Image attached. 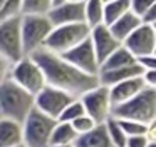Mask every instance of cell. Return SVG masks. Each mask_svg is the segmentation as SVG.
I'll return each instance as SVG.
<instances>
[{
    "label": "cell",
    "mask_w": 156,
    "mask_h": 147,
    "mask_svg": "<svg viewBox=\"0 0 156 147\" xmlns=\"http://www.w3.org/2000/svg\"><path fill=\"white\" fill-rule=\"evenodd\" d=\"M102 2L101 0H87V2H84V23L89 27V30L94 29V27L104 25Z\"/></svg>",
    "instance_id": "603a6c76"
},
{
    "label": "cell",
    "mask_w": 156,
    "mask_h": 147,
    "mask_svg": "<svg viewBox=\"0 0 156 147\" xmlns=\"http://www.w3.org/2000/svg\"><path fill=\"white\" fill-rule=\"evenodd\" d=\"M112 117L119 120H134L144 125L156 122V89H144L128 102L114 105Z\"/></svg>",
    "instance_id": "3957f363"
},
{
    "label": "cell",
    "mask_w": 156,
    "mask_h": 147,
    "mask_svg": "<svg viewBox=\"0 0 156 147\" xmlns=\"http://www.w3.org/2000/svg\"><path fill=\"white\" fill-rule=\"evenodd\" d=\"M141 80L146 89H156V70H144L141 74Z\"/></svg>",
    "instance_id": "1f68e13d"
},
{
    "label": "cell",
    "mask_w": 156,
    "mask_h": 147,
    "mask_svg": "<svg viewBox=\"0 0 156 147\" xmlns=\"http://www.w3.org/2000/svg\"><path fill=\"white\" fill-rule=\"evenodd\" d=\"M30 57L41 67L45 79V85L59 89L69 95L76 97V99H79L82 94L89 92L91 89L99 85L98 77L82 74L69 62H66L61 55H55V53L42 49L32 53Z\"/></svg>",
    "instance_id": "6da1fadb"
},
{
    "label": "cell",
    "mask_w": 156,
    "mask_h": 147,
    "mask_svg": "<svg viewBox=\"0 0 156 147\" xmlns=\"http://www.w3.org/2000/svg\"><path fill=\"white\" fill-rule=\"evenodd\" d=\"M62 147H74V144H72V145H62Z\"/></svg>",
    "instance_id": "d590c367"
},
{
    "label": "cell",
    "mask_w": 156,
    "mask_h": 147,
    "mask_svg": "<svg viewBox=\"0 0 156 147\" xmlns=\"http://www.w3.org/2000/svg\"><path fill=\"white\" fill-rule=\"evenodd\" d=\"M122 47L131 53L133 57L154 55L156 52V27L154 25H139L128 39L122 42Z\"/></svg>",
    "instance_id": "7c38bea8"
},
{
    "label": "cell",
    "mask_w": 156,
    "mask_h": 147,
    "mask_svg": "<svg viewBox=\"0 0 156 147\" xmlns=\"http://www.w3.org/2000/svg\"><path fill=\"white\" fill-rule=\"evenodd\" d=\"M34 110V95L17 87L10 79L0 84V119L22 124Z\"/></svg>",
    "instance_id": "7a4b0ae2"
},
{
    "label": "cell",
    "mask_w": 156,
    "mask_h": 147,
    "mask_svg": "<svg viewBox=\"0 0 156 147\" xmlns=\"http://www.w3.org/2000/svg\"><path fill=\"white\" fill-rule=\"evenodd\" d=\"M156 3V0H129V12L141 20V17Z\"/></svg>",
    "instance_id": "f1b7e54d"
},
{
    "label": "cell",
    "mask_w": 156,
    "mask_h": 147,
    "mask_svg": "<svg viewBox=\"0 0 156 147\" xmlns=\"http://www.w3.org/2000/svg\"><path fill=\"white\" fill-rule=\"evenodd\" d=\"M146 87L143 84L141 77H134V79H128L124 82H119L116 85L109 87V97H111L112 107L119 105V104L128 102L129 99L136 97L139 92H143Z\"/></svg>",
    "instance_id": "9a60e30c"
},
{
    "label": "cell",
    "mask_w": 156,
    "mask_h": 147,
    "mask_svg": "<svg viewBox=\"0 0 156 147\" xmlns=\"http://www.w3.org/2000/svg\"><path fill=\"white\" fill-rule=\"evenodd\" d=\"M52 27L84 23V2L82 0H51L47 13Z\"/></svg>",
    "instance_id": "8fae6325"
},
{
    "label": "cell",
    "mask_w": 156,
    "mask_h": 147,
    "mask_svg": "<svg viewBox=\"0 0 156 147\" xmlns=\"http://www.w3.org/2000/svg\"><path fill=\"white\" fill-rule=\"evenodd\" d=\"M146 147H156V142H149V144H148V145H146Z\"/></svg>",
    "instance_id": "e575fe53"
},
{
    "label": "cell",
    "mask_w": 156,
    "mask_h": 147,
    "mask_svg": "<svg viewBox=\"0 0 156 147\" xmlns=\"http://www.w3.org/2000/svg\"><path fill=\"white\" fill-rule=\"evenodd\" d=\"M74 147H111L104 124H99L87 134L79 135L74 142Z\"/></svg>",
    "instance_id": "d6986e66"
},
{
    "label": "cell",
    "mask_w": 156,
    "mask_h": 147,
    "mask_svg": "<svg viewBox=\"0 0 156 147\" xmlns=\"http://www.w3.org/2000/svg\"><path fill=\"white\" fill-rule=\"evenodd\" d=\"M84 112L87 117H91L96 124H104L109 117H112V102L109 97V89L104 85H98L91 89L89 92L82 94L79 97Z\"/></svg>",
    "instance_id": "ba28073f"
},
{
    "label": "cell",
    "mask_w": 156,
    "mask_h": 147,
    "mask_svg": "<svg viewBox=\"0 0 156 147\" xmlns=\"http://www.w3.org/2000/svg\"><path fill=\"white\" fill-rule=\"evenodd\" d=\"M119 125H121L122 132L126 134V137H134V135H144L146 134V129L148 125L141 122H134V120H119Z\"/></svg>",
    "instance_id": "83f0119b"
},
{
    "label": "cell",
    "mask_w": 156,
    "mask_h": 147,
    "mask_svg": "<svg viewBox=\"0 0 156 147\" xmlns=\"http://www.w3.org/2000/svg\"><path fill=\"white\" fill-rule=\"evenodd\" d=\"M20 7L22 0H2L0 7V22H7V20L19 19L20 15Z\"/></svg>",
    "instance_id": "4316f807"
},
{
    "label": "cell",
    "mask_w": 156,
    "mask_h": 147,
    "mask_svg": "<svg viewBox=\"0 0 156 147\" xmlns=\"http://www.w3.org/2000/svg\"><path fill=\"white\" fill-rule=\"evenodd\" d=\"M89 40H91V45H92V50H94V53H96V59H98V62H99V67L104 63V60L108 59L112 52H116V50L121 47V43L112 37V33L109 32V29L106 25H99V27L91 29V32H89Z\"/></svg>",
    "instance_id": "5bb4252c"
},
{
    "label": "cell",
    "mask_w": 156,
    "mask_h": 147,
    "mask_svg": "<svg viewBox=\"0 0 156 147\" xmlns=\"http://www.w3.org/2000/svg\"><path fill=\"white\" fill-rule=\"evenodd\" d=\"M136 63L141 67V70H156V55H146L136 59Z\"/></svg>",
    "instance_id": "4dcf8cb0"
},
{
    "label": "cell",
    "mask_w": 156,
    "mask_h": 147,
    "mask_svg": "<svg viewBox=\"0 0 156 147\" xmlns=\"http://www.w3.org/2000/svg\"><path fill=\"white\" fill-rule=\"evenodd\" d=\"M89 27L86 23H72V25L52 27L47 40H45L44 50L52 52L55 55H64L76 45L89 39Z\"/></svg>",
    "instance_id": "277c9868"
},
{
    "label": "cell",
    "mask_w": 156,
    "mask_h": 147,
    "mask_svg": "<svg viewBox=\"0 0 156 147\" xmlns=\"http://www.w3.org/2000/svg\"><path fill=\"white\" fill-rule=\"evenodd\" d=\"M22 145V124L0 119V147Z\"/></svg>",
    "instance_id": "ac0fdd59"
},
{
    "label": "cell",
    "mask_w": 156,
    "mask_h": 147,
    "mask_svg": "<svg viewBox=\"0 0 156 147\" xmlns=\"http://www.w3.org/2000/svg\"><path fill=\"white\" fill-rule=\"evenodd\" d=\"M52 30V23L47 17H22L20 19V37L24 55L30 57L32 53L44 49L45 40Z\"/></svg>",
    "instance_id": "8992f818"
},
{
    "label": "cell",
    "mask_w": 156,
    "mask_h": 147,
    "mask_svg": "<svg viewBox=\"0 0 156 147\" xmlns=\"http://www.w3.org/2000/svg\"><path fill=\"white\" fill-rule=\"evenodd\" d=\"M20 19L22 17L0 22V55L10 63H15L25 57L20 37Z\"/></svg>",
    "instance_id": "9c48e42d"
},
{
    "label": "cell",
    "mask_w": 156,
    "mask_h": 147,
    "mask_svg": "<svg viewBox=\"0 0 156 147\" xmlns=\"http://www.w3.org/2000/svg\"><path fill=\"white\" fill-rule=\"evenodd\" d=\"M77 139V134L71 127V124L66 122H55L54 130L51 135V147H62V145H72Z\"/></svg>",
    "instance_id": "7402d4cb"
},
{
    "label": "cell",
    "mask_w": 156,
    "mask_h": 147,
    "mask_svg": "<svg viewBox=\"0 0 156 147\" xmlns=\"http://www.w3.org/2000/svg\"><path fill=\"white\" fill-rule=\"evenodd\" d=\"M66 62H69L72 67H76L77 70H81L86 75L98 77L99 75V62L96 59V53L92 50L91 40L86 39L84 42H81L79 45H76L74 49H71L69 52H66L64 55H61Z\"/></svg>",
    "instance_id": "4fadbf2b"
},
{
    "label": "cell",
    "mask_w": 156,
    "mask_h": 147,
    "mask_svg": "<svg viewBox=\"0 0 156 147\" xmlns=\"http://www.w3.org/2000/svg\"><path fill=\"white\" fill-rule=\"evenodd\" d=\"M0 7H2V0H0Z\"/></svg>",
    "instance_id": "8d00e7d4"
},
{
    "label": "cell",
    "mask_w": 156,
    "mask_h": 147,
    "mask_svg": "<svg viewBox=\"0 0 156 147\" xmlns=\"http://www.w3.org/2000/svg\"><path fill=\"white\" fill-rule=\"evenodd\" d=\"M82 115H86L84 107H82V104H81V100H79V99H74L64 110H62V114L59 115L57 122L71 124V122H74L76 119H79V117H82Z\"/></svg>",
    "instance_id": "484cf974"
},
{
    "label": "cell",
    "mask_w": 156,
    "mask_h": 147,
    "mask_svg": "<svg viewBox=\"0 0 156 147\" xmlns=\"http://www.w3.org/2000/svg\"><path fill=\"white\" fill-rule=\"evenodd\" d=\"M9 79L17 87H20L22 90L29 92L34 97L45 87L44 74L41 67L32 60V57H22L19 62L12 63Z\"/></svg>",
    "instance_id": "52a82bcc"
},
{
    "label": "cell",
    "mask_w": 156,
    "mask_h": 147,
    "mask_svg": "<svg viewBox=\"0 0 156 147\" xmlns=\"http://www.w3.org/2000/svg\"><path fill=\"white\" fill-rule=\"evenodd\" d=\"M96 125H98V124L87 115H82V117H79V119H76L74 122H71V127L74 129V132L77 134V137L82 135V134H87L89 130H92Z\"/></svg>",
    "instance_id": "f546056e"
},
{
    "label": "cell",
    "mask_w": 156,
    "mask_h": 147,
    "mask_svg": "<svg viewBox=\"0 0 156 147\" xmlns=\"http://www.w3.org/2000/svg\"><path fill=\"white\" fill-rule=\"evenodd\" d=\"M17 147H24V145H17Z\"/></svg>",
    "instance_id": "74e56055"
},
{
    "label": "cell",
    "mask_w": 156,
    "mask_h": 147,
    "mask_svg": "<svg viewBox=\"0 0 156 147\" xmlns=\"http://www.w3.org/2000/svg\"><path fill=\"white\" fill-rule=\"evenodd\" d=\"M104 127H106V134H108V139H109L111 147H124L126 145L128 137H126L124 132H122L118 119L109 117V119L104 122Z\"/></svg>",
    "instance_id": "d4e9b609"
},
{
    "label": "cell",
    "mask_w": 156,
    "mask_h": 147,
    "mask_svg": "<svg viewBox=\"0 0 156 147\" xmlns=\"http://www.w3.org/2000/svg\"><path fill=\"white\" fill-rule=\"evenodd\" d=\"M57 120L32 110L22 122V145L24 147H51V135Z\"/></svg>",
    "instance_id": "5b68a950"
},
{
    "label": "cell",
    "mask_w": 156,
    "mask_h": 147,
    "mask_svg": "<svg viewBox=\"0 0 156 147\" xmlns=\"http://www.w3.org/2000/svg\"><path fill=\"white\" fill-rule=\"evenodd\" d=\"M143 70L138 63L131 67H124V69H118V70H102L99 72L98 75V82L99 85H104V87H112L119 82H124L128 79H134V77H141Z\"/></svg>",
    "instance_id": "2e32d148"
},
{
    "label": "cell",
    "mask_w": 156,
    "mask_h": 147,
    "mask_svg": "<svg viewBox=\"0 0 156 147\" xmlns=\"http://www.w3.org/2000/svg\"><path fill=\"white\" fill-rule=\"evenodd\" d=\"M129 12V0H104L102 13H104V25L109 27Z\"/></svg>",
    "instance_id": "ffe728a7"
},
{
    "label": "cell",
    "mask_w": 156,
    "mask_h": 147,
    "mask_svg": "<svg viewBox=\"0 0 156 147\" xmlns=\"http://www.w3.org/2000/svg\"><path fill=\"white\" fill-rule=\"evenodd\" d=\"M148 144L149 142L144 135H134V137H128L124 147H146Z\"/></svg>",
    "instance_id": "836d02e7"
},
{
    "label": "cell",
    "mask_w": 156,
    "mask_h": 147,
    "mask_svg": "<svg viewBox=\"0 0 156 147\" xmlns=\"http://www.w3.org/2000/svg\"><path fill=\"white\" fill-rule=\"evenodd\" d=\"M134 63H136L134 57H133L131 53H129L128 50L121 45L118 50H116V52H112L111 55L104 60V63L101 65V70H99V72H102V70L124 69V67H131V65H134Z\"/></svg>",
    "instance_id": "44dd1931"
},
{
    "label": "cell",
    "mask_w": 156,
    "mask_h": 147,
    "mask_svg": "<svg viewBox=\"0 0 156 147\" xmlns=\"http://www.w3.org/2000/svg\"><path fill=\"white\" fill-rule=\"evenodd\" d=\"M76 97L69 95V94L62 92L59 89L45 85L37 95L34 97V109L39 110L41 114L51 117V119L57 120L62 110L74 100Z\"/></svg>",
    "instance_id": "30bf717a"
},
{
    "label": "cell",
    "mask_w": 156,
    "mask_h": 147,
    "mask_svg": "<svg viewBox=\"0 0 156 147\" xmlns=\"http://www.w3.org/2000/svg\"><path fill=\"white\" fill-rule=\"evenodd\" d=\"M139 25H141V20H139L138 17H134L131 12H128L119 20H116L112 25H109L108 29H109V32L112 33V37L122 45V42H124Z\"/></svg>",
    "instance_id": "e0dca14e"
},
{
    "label": "cell",
    "mask_w": 156,
    "mask_h": 147,
    "mask_svg": "<svg viewBox=\"0 0 156 147\" xmlns=\"http://www.w3.org/2000/svg\"><path fill=\"white\" fill-rule=\"evenodd\" d=\"M51 10V0H22V17H47Z\"/></svg>",
    "instance_id": "cb8c5ba5"
},
{
    "label": "cell",
    "mask_w": 156,
    "mask_h": 147,
    "mask_svg": "<svg viewBox=\"0 0 156 147\" xmlns=\"http://www.w3.org/2000/svg\"><path fill=\"white\" fill-rule=\"evenodd\" d=\"M10 67H12V63L9 62L7 59H4V57L0 55V84H4L5 80H9Z\"/></svg>",
    "instance_id": "d6a6232c"
}]
</instances>
